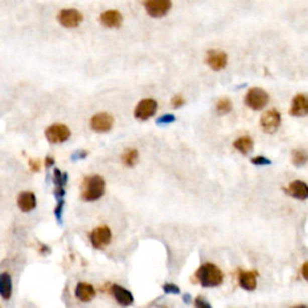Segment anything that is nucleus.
Segmentation results:
<instances>
[{"label":"nucleus","instance_id":"1","mask_svg":"<svg viewBox=\"0 0 308 308\" xmlns=\"http://www.w3.org/2000/svg\"><path fill=\"white\" fill-rule=\"evenodd\" d=\"M105 179L99 175L84 177L81 184V199L87 202H94L101 199L105 194Z\"/></svg>","mask_w":308,"mask_h":308},{"label":"nucleus","instance_id":"2","mask_svg":"<svg viewBox=\"0 0 308 308\" xmlns=\"http://www.w3.org/2000/svg\"><path fill=\"white\" fill-rule=\"evenodd\" d=\"M196 278L200 284L205 288H215L223 283V272L213 264H203L199 270L196 271Z\"/></svg>","mask_w":308,"mask_h":308},{"label":"nucleus","instance_id":"3","mask_svg":"<svg viewBox=\"0 0 308 308\" xmlns=\"http://www.w3.org/2000/svg\"><path fill=\"white\" fill-rule=\"evenodd\" d=\"M45 136L48 142L52 143V145H56V143H63L68 141L70 136H71V132H70L69 127L65 126V124L54 123L46 128Z\"/></svg>","mask_w":308,"mask_h":308},{"label":"nucleus","instance_id":"4","mask_svg":"<svg viewBox=\"0 0 308 308\" xmlns=\"http://www.w3.org/2000/svg\"><path fill=\"white\" fill-rule=\"evenodd\" d=\"M57 20L65 28H77L83 21V15L77 9H62L58 12Z\"/></svg>","mask_w":308,"mask_h":308},{"label":"nucleus","instance_id":"5","mask_svg":"<svg viewBox=\"0 0 308 308\" xmlns=\"http://www.w3.org/2000/svg\"><path fill=\"white\" fill-rule=\"evenodd\" d=\"M89 124L91 130H94L95 133H109L114 127L115 118L114 116L108 114V112H97L90 118Z\"/></svg>","mask_w":308,"mask_h":308},{"label":"nucleus","instance_id":"6","mask_svg":"<svg viewBox=\"0 0 308 308\" xmlns=\"http://www.w3.org/2000/svg\"><path fill=\"white\" fill-rule=\"evenodd\" d=\"M112 233L108 225H100L89 233V241L95 249H102L111 242Z\"/></svg>","mask_w":308,"mask_h":308},{"label":"nucleus","instance_id":"7","mask_svg":"<svg viewBox=\"0 0 308 308\" xmlns=\"http://www.w3.org/2000/svg\"><path fill=\"white\" fill-rule=\"evenodd\" d=\"M145 10L151 17L160 18L164 17L170 9L172 8V3L170 0H146L143 3Z\"/></svg>","mask_w":308,"mask_h":308},{"label":"nucleus","instance_id":"8","mask_svg":"<svg viewBox=\"0 0 308 308\" xmlns=\"http://www.w3.org/2000/svg\"><path fill=\"white\" fill-rule=\"evenodd\" d=\"M268 100H270V96L261 88H252L246 95V104L255 111L263 110L268 104Z\"/></svg>","mask_w":308,"mask_h":308},{"label":"nucleus","instance_id":"9","mask_svg":"<svg viewBox=\"0 0 308 308\" xmlns=\"http://www.w3.org/2000/svg\"><path fill=\"white\" fill-rule=\"evenodd\" d=\"M158 110V102L154 99H143L140 102H137L134 110V116L136 120L147 121L151 117H153Z\"/></svg>","mask_w":308,"mask_h":308},{"label":"nucleus","instance_id":"10","mask_svg":"<svg viewBox=\"0 0 308 308\" xmlns=\"http://www.w3.org/2000/svg\"><path fill=\"white\" fill-rule=\"evenodd\" d=\"M260 124L265 133H276L280 126V114L277 110H268L261 117Z\"/></svg>","mask_w":308,"mask_h":308},{"label":"nucleus","instance_id":"11","mask_svg":"<svg viewBox=\"0 0 308 308\" xmlns=\"http://www.w3.org/2000/svg\"><path fill=\"white\" fill-rule=\"evenodd\" d=\"M206 64L215 71H219L227 66L228 64V56L225 52L211 50L207 52L206 54Z\"/></svg>","mask_w":308,"mask_h":308},{"label":"nucleus","instance_id":"12","mask_svg":"<svg viewBox=\"0 0 308 308\" xmlns=\"http://www.w3.org/2000/svg\"><path fill=\"white\" fill-rule=\"evenodd\" d=\"M100 22L106 28H120L122 23H123V15L118 10H116V9L106 10L100 15Z\"/></svg>","mask_w":308,"mask_h":308},{"label":"nucleus","instance_id":"13","mask_svg":"<svg viewBox=\"0 0 308 308\" xmlns=\"http://www.w3.org/2000/svg\"><path fill=\"white\" fill-rule=\"evenodd\" d=\"M110 291H111L112 296L115 297V300L117 301L121 306L128 307V306H132V304L134 303L133 294L129 290H127L126 288H123V286L114 284V285H111V290Z\"/></svg>","mask_w":308,"mask_h":308},{"label":"nucleus","instance_id":"14","mask_svg":"<svg viewBox=\"0 0 308 308\" xmlns=\"http://www.w3.org/2000/svg\"><path fill=\"white\" fill-rule=\"evenodd\" d=\"M290 115L295 117H304L308 115V96L304 94H297L291 102Z\"/></svg>","mask_w":308,"mask_h":308},{"label":"nucleus","instance_id":"15","mask_svg":"<svg viewBox=\"0 0 308 308\" xmlns=\"http://www.w3.org/2000/svg\"><path fill=\"white\" fill-rule=\"evenodd\" d=\"M95 289H94V286L89 284V283H78L75 289V296L77 297V300L81 301V302H90V301L95 297Z\"/></svg>","mask_w":308,"mask_h":308},{"label":"nucleus","instance_id":"16","mask_svg":"<svg viewBox=\"0 0 308 308\" xmlns=\"http://www.w3.org/2000/svg\"><path fill=\"white\" fill-rule=\"evenodd\" d=\"M284 190L286 191V194L297 200L308 199V185L302 181L291 182L289 187Z\"/></svg>","mask_w":308,"mask_h":308},{"label":"nucleus","instance_id":"17","mask_svg":"<svg viewBox=\"0 0 308 308\" xmlns=\"http://www.w3.org/2000/svg\"><path fill=\"white\" fill-rule=\"evenodd\" d=\"M17 206L22 212H30L36 207V196L32 191H22L17 197Z\"/></svg>","mask_w":308,"mask_h":308},{"label":"nucleus","instance_id":"18","mask_svg":"<svg viewBox=\"0 0 308 308\" xmlns=\"http://www.w3.org/2000/svg\"><path fill=\"white\" fill-rule=\"evenodd\" d=\"M239 283L242 289L253 291L257 288V272L254 271H242L239 274Z\"/></svg>","mask_w":308,"mask_h":308},{"label":"nucleus","instance_id":"19","mask_svg":"<svg viewBox=\"0 0 308 308\" xmlns=\"http://www.w3.org/2000/svg\"><path fill=\"white\" fill-rule=\"evenodd\" d=\"M12 295V279L8 272L0 273V296L9 300Z\"/></svg>","mask_w":308,"mask_h":308},{"label":"nucleus","instance_id":"20","mask_svg":"<svg viewBox=\"0 0 308 308\" xmlns=\"http://www.w3.org/2000/svg\"><path fill=\"white\" fill-rule=\"evenodd\" d=\"M139 155L136 148H127L122 154V163L127 167H134L139 161Z\"/></svg>","mask_w":308,"mask_h":308},{"label":"nucleus","instance_id":"21","mask_svg":"<svg viewBox=\"0 0 308 308\" xmlns=\"http://www.w3.org/2000/svg\"><path fill=\"white\" fill-rule=\"evenodd\" d=\"M234 147L242 154H248L253 151V140L249 136H243L234 142Z\"/></svg>","mask_w":308,"mask_h":308},{"label":"nucleus","instance_id":"22","mask_svg":"<svg viewBox=\"0 0 308 308\" xmlns=\"http://www.w3.org/2000/svg\"><path fill=\"white\" fill-rule=\"evenodd\" d=\"M308 160V153L303 149H295L292 152V163L295 166H303Z\"/></svg>","mask_w":308,"mask_h":308},{"label":"nucleus","instance_id":"23","mask_svg":"<svg viewBox=\"0 0 308 308\" xmlns=\"http://www.w3.org/2000/svg\"><path fill=\"white\" fill-rule=\"evenodd\" d=\"M68 182V173L62 172L59 169H54L53 171V183L56 188H64Z\"/></svg>","mask_w":308,"mask_h":308},{"label":"nucleus","instance_id":"24","mask_svg":"<svg viewBox=\"0 0 308 308\" xmlns=\"http://www.w3.org/2000/svg\"><path fill=\"white\" fill-rule=\"evenodd\" d=\"M231 109H233V104H231L230 99H228V97H222L221 100H218L217 105H216V110H217L219 115L229 114Z\"/></svg>","mask_w":308,"mask_h":308},{"label":"nucleus","instance_id":"25","mask_svg":"<svg viewBox=\"0 0 308 308\" xmlns=\"http://www.w3.org/2000/svg\"><path fill=\"white\" fill-rule=\"evenodd\" d=\"M64 205H65V201L63 200H58V203L54 207L53 213L54 216H56L57 221L59 223H62V218H63V210H64Z\"/></svg>","mask_w":308,"mask_h":308},{"label":"nucleus","instance_id":"26","mask_svg":"<svg viewBox=\"0 0 308 308\" xmlns=\"http://www.w3.org/2000/svg\"><path fill=\"white\" fill-rule=\"evenodd\" d=\"M175 121H176L175 115L167 114V115L160 116V117L157 120V124H170V123H173Z\"/></svg>","mask_w":308,"mask_h":308},{"label":"nucleus","instance_id":"27","mask_svg":"<svg viewBox=\"0 0 308 308\" xmlns=\"http://www.w3.org/2000/svg\"><path fill=\"white\" fill-rule=\"evenodd\" d=\"M88 154H89V152L86 151V149H78V151H76L71 154V160L72 161L82 160L84 159V158H87Z\"/></svg>","mask_w":308,"mask_h":308},{"label":"nucleus","instance_id":"28","mask_svg":"<svg viewBox=\"0 0 308 308\" xmlns=\"http://www.w3.org/2000/svg\"><path fill=\"white\" fill-rule=\"evenodd\" d=\"M163 290L165 291V294H179V288L172 283H167L163 286Z\"/></svg>","mask_w":308,"mask_h":308},{"label":"nucleus","instance_id":"29","mask_svg":"<svg viewBox=\"0 0 308 308\" xmlns=\"http://www.w3.org/2000/svg\"><path fill=\"white\" fill-rule=\"evenodd\" d=\"M252 163L254 164V165H270L271 160H268L267 158L263 157V155H259V157L253 158Z\"/></svg>","mask_w":308,"mask_h":308},{"label":"nucleus","instance_id":"30","mask_svg":"<svg viewBox=\"0 0 308 308\" xmlns=\"http://www.w3.org/2000/svg\"><path fill=\"white\" fill-rule=\"evenodd\" d=\"M171 104H172V106L175 109H178V108H181V106H183L185 104V100H184V97H183L181 94H178V95H175L172 97V100H171Z\"/></svg>","mask_w":308,"mask_h":308},{"label":"nucleus","instance_id":"31","mask_svg":"<svg viewBox=\"0 0 308 308\" xmlns=\"http://www.w3.org/2000/svg\"><path fill=\"white\" fill-rule=\"evenodd\" d=\"M29 169L32 172H39L41 170V163L39 159H29Z\"/></svg>","mask_w":308,"mask_h":308},{"label":"nucleus","instance_id":"32","mask_svg":"<svg viewBox=\"0 0 308 308\" xmlns=\"http://www.w3.org/2000/svg\"><path fill=\"white\" fill-rule=\"evenodd\" d=\"M195 307L196 308H212L211 304H210L203 297H196V300H195Z\"/></svg>","mask_w":308,"mask_h":308},{"label":"nucleus","instance_id":"33","mask_svg":"<svg viewBox=\"0 0 308 308\" xmlns=\"http://www.w3.org/2000/svg\"><path fill=\"white\" fill-rule=\"evenodd\" d=\"M53 195L57 200H63L65 196V189L64 188H54Z\"/></svg>","mask_w":308,"mask_h":308},{"label":"nucleus","instance_id":"34","mask_svg":"<svg viewBox=\"0 0 308 308\" xmlns=\"http://www.w3.org/2000/svg\"><path fill=\"white\" fill-rule=\"evenodd\" d=\"M53 164H54L53 158H52L51 155H47V157L45 158V166L46 167H51V166H53Z\"/></svg>","mask_w":308,"mask_h":308},{"label":"nucleus","instance_id":"35","mask_svg":"<svg viewBox=\"0 0 308 308\" xmlns=\"http://www.w3.org/2000/svg\"><path fill=\"white\" fill-rule=\"evenodd\" d=\"M302 276L303 278L308 282V263H304L302 266Z\"/></svg>","mask_w":308,"mask_h":308},{"label":"nucleus","instance_id":"36","mask_svg":"<svg viewBox=\"0 0 308 308\" xmlns=\"http://www.w3.org/2000/svg\"><path fill=\"white\" fill-rule=\"evenodd\" d=\"M294 308H308L306 306H297V307H294Z\"/></svg>","mask_w":308,"mask_h":308}]
</instances>
